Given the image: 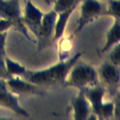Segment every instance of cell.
<instances>
[{"label": "cell", "mask_w": 120, "mask_h": 120, "mask_svg": "<svg viewBox=\"0 0 120 120\" xmlns=\"http://www.w3.org/2000/svg\"><path fill=\"white\" fill-rule=\"evenodd\" d=\"M82 55V52H78L72 56H69L67 59L59 60L57 63L38 70L26 69L25 74L23 75L24 79L27 81L38 85V86H48L52 84L64 83L66 77L72 68V66L81 59Z\"/></svg>", "instance_id": "obj_1"}, {"label": "cell", "mask_w": 120, "mask_h": 120, "mask_svg": "<svg viewBox=\"0 0 120 120\" xmlns=\"http://www.w3.org/2000/svg\"><path fill=\"white\" fill-rule=\"evenodd\" d=\"M98 70L92 65L79 59L68 71L63 84L66 87L83 89L98 84Z\"/></svg>", "instance_id": "obj_2"}, {"label": "cell", "mask_w": 120, "mask_h": 120, "mask_svg": "<svg viewBox=\"0 0 120 120\" xmlns=\"http://www.w3.org/2000/svg\"><path fill=\"white\" fill-rule=\"evenodd\" d=\"M0 18L8 20L17 31L31 42H36L32 39L28 29L22 21V10L21 8V0H0Z\"/></svg>", "instance_id": "obj_3"}, {"label": "cell", "mask_w": 120, "mask_h": 120, "mask_svg": "<svg viewBox=\"0 0 120 120\" xmlns=\"http://www.w3.org/2000/svg\"><path fill=\"white\" fill-rule=\"evenodd\" d=\"M79 8L80 13L77 21V26L72 36L78 34L86 25L105 15L106 10V5L99 0H82Z\"/></svg>", "instance_id": "obj_4"}, {"label": "cell", "mask_w": 120, "mask_h": 120, "mask_svg": "<svg viewBox=\"0 0 120 120\" xmlns=\"http://www.w3.org/2000/svg\"><path fill=\"white\" fill-rule=\"evenodd\" d=\"M56 16H57V13L52 8L50 11L43 14L39 28L36 36V38H37L36 41L38 42V52L44 48V46L48 43L49 40L52 39Z\"/></svg>", "instance_id": "obj_5"}, {"label": "cell", "mask_w": 120, "mask_h": 120, "mask_svg": "<svg viewBox=\"0 0 120 120\" xmlns=\"http://www.w3.org/2000/svg\"><path fill=\"white\" fill-rule=\"evenodd\" d=\"M0 107L8 109L21 116H29V112L20 105L17 95L8 89L4 79H0Z\"/></svg>", "instance_id": "obj_6"}, {"label": "cell", "mask_w": 120, "mask_h": 120, "mask_svg": "<svg viewBox=\"0 0 120 120\" xmlns=\"http://www.w3.org/2000/svg\"><path fill=\"white\" fill-rule=\"evenodd\" d=\"M6 83L8 89L15 95H36V96H43L44 92L40 89V87L26 79H22L20 76H12L6 79Z\"/></svg>", "instance_id": "obj_7"}, {"label": "cell", "mask_w": 120, "mask_h": 120, "mask_svg": "<svg viewBox=\"0 0 120 120\" xmlns=\"http://www.w3.org/2000/svg\"><path fill=\"white\" fill-rule=\"evenodd\" d=\"M43 14L44 13L31 0L24 1V8L22 10V21L25 26L27 27L28 31H31L35 37L37 36Z\"/></svg>", "instance_id": "obj_8"}, {"label": "cell", "mask_w": 120, "mask_h": 120, "mask_svg": "<svg viewBox=\"0 0 120 120\" xmlns=\"http://www.w3.org/2000/svg\"><path fill=\"white\" fill-rule=\"evenodd\" d=\"M70 107L72 110V117L76 120H86L92 115L91 105L85 98L82 89H79L78 93L72 98Z\"/></svg>", "instance_id": "obj_9"}, {"label": "cell", "mask_w": 120, "mask_h": 120, "mask_svg": "<svg viewBox=\"0 0 120 120\" xmlns=\"http://www.w3.org/2000/svg\"><path fill=\"white\" fill-rule=\"evenodd\" d=\"M98 75V79L111 88H116L120 85V67L113 65L110 61H106L100 65Z\"/></svg>", "instance_id": "obj_10"}, {"label": "cell", "mask_w": 120, "mask_h": 120, "mask_svg": "<svg viewBox=\"0 0 120 120\" xmlns=\"http://www.w3.org/2000/svg\"><path fill=\"white\" fill-rule=\"evenodd\" d=\"M120 42V19L114 18L112 26L106 33L105 42L101 48V52L109 51L112 46Z\"/></svg>", "instance_id": "obj_11"}, {"label": "cell", "mask_w": 120, "mask_h": 120, "mask_svg": "<svg viewBox=\"0 0 120 120\" xmlns=\"http://www.w3.org/2000/svg\"><path fill=\"white\" fill-rule=\"evenodd\" d=\"M74 11H75V9H67L65 11L57 13L53 36H52V41H57L60 38H62L65 35V31L67 28L68 22Z\"/></svg>", "instance_id": "obj_12"}, {"label": "cell", "mask_w": 120, "mask_h": 120, "mask_svg": "<svg viewBox=\"0 0 120 120\" xmlns=\"http://www.w3.org/2000/svg\"><path fill=\"white\" fill-rule=\"evenodd\" d=\"M83 93L87 100L89 101L91 105L92 111L96 109L103 100L105 98V89L100 86L99 84H96L93 86H89L86 88H83Z\"/></svg>", "instance_id": "obj_13"}, {"label": "cell", "mask_w": 120, "mask_h": 120, "mask_svg": "<svg viewBox=\"0 0 120 120\" xmlns=\"http://www.w3.org/2000/svg\"><path fill=\"white\" fill-rule=\"evenodd\" d=\"M58 58L59 60H64L69 57V53L73 48V36L62 37L58 40Z\"/></svg>", "instance_id": "obj_14"}, {"label": "cell", "mask_w": 120, "mask_h": 120, "mask_svg": "<svg viewBox=\"0 0 120 120\" xmlns=\"http://www.w3.org/2000/svg\"><path fill=\"white\" fill-rule=\"evenodd\" d=\"M92 114L96 118L113 117V101L103 100L96 109L92 111Z\"/></svg>", "instance_id": "obj_15"}, {"label": "cell", "mask_w": 120, "mask_h": 120, "mask_svg": "<svg viewBox=\"0 0 120 120\" xmlns=\"http://www.w3.org/2000/svg\"><path fill=\"white\" fill-rule=\"evenodd\" d=\"M5 64H6V70H7L8 77L23 76L27 69L24 66H22L19 62H16L10 59L8 55H5Z\"/></svg>", "instance_id": "obj_16"}, {"label": "cell", "mask_w": 120, "mask_h": 120, "mask_svg": "<svg viewBox=\"0 0 120 120\" xmlns=\"http://www.w3.org/2000/svg\"><path fill=\"white\" fill-rule=\"evenodd\" d=\"M82 0H54L52 9L56 12H62L67 9H75L79 7Z\"/></svg>", "instance_id": "obj_17"}, {"label": "cell", "mask_w": 120, "mask_h": 120, "mask_svg": "<svg viewBox=\"0 0 120 120\" xmlns=\"http://www.w3.org/2000/svg\"><path fill=\"white\" fill-rule=\"evenodd\" d=\"M105 15L120 19V0H107Z\"/></svg>", "instance_id": "obj_18"}, {"label": "cell", "mask_w": 120, "mask_h": 120, "mask_svg": "<svg viewBox=\"0 0 120 120\" xmlns=\"http://www.w3.org/2000/svg\"><path fill=\"white\" fill-rule=\"evenodd\" d=\"M109 51V61L113 65L120 67V42L112 46Z\"/></svg>", "instance_id": "obj_19"}, {"label": "cell", "mask_w": 120, "mask_h": 120, "mask_svg": "<svg viewBox=\"0 0 120 120\" xmlns=\"http://www.w3.org/2000/svg\"><path fill=\"white\" fill-rule=\"evenodd\" d=\"M113 101V117L120 119V93L117 94Z\"/></svg>", "instance_id": "obj_20"}, {"label": "cell", "mask_w": 120, "mask_h": 120, "mask_svg": "<svg viewBox=\"0 0 120 120\" xmlns=\"http://www.w3.org/2000/svg\"><path fill=\"white\" fill-rule=\"evenodd\" d=\"M7 36L8 31L6 32H0V54L1 55H7L6 53V41H7Z\"/></svg>", "instance_id": "obj_21"}, {"label": "cell", "mask_w": 120, "mask_h": 120, "mask_svg": "<svg viewBox=\"0 0 120 120\" xmlns=\"http://www.w3.org/2000/svg\"><path fill=\"white\" fill-rule=\"evenodd\" d=\"M8 75L6 70V64H5V56L0 54V79H8Z\"/></svg>", "instance_id": "obj_22"}, {"label": "cell", "mask_w": 120, "mask_h": 120, "mask_svg": "<svg viewBox=\"0 0 120 120\" xmlns=\"http://www.w3.org/2000/svg\"><path fill=\"white\" fill-rule=\"evenodd\" d=\"M12 28V23L4 18H0V32H6Z\"/></svg>", "instance_id": "obj_23"}, {"label": "cell", "mask_w": 120, "mask_h": 120, "mask_svg": "<svg viewBox=\"0 0 120 120\" xmlns=\"http://www.w3.org/2000/svg\"><path fill=\"white\" fill-rule=\"evenodd\" d=\"M48 5H52L53 4V2H54V0H44Z\"/></svg>", "instance_id": "obj_24"}, {"label": "cell", "mask_w": 120, "mask_h": 120, "mask_svg": "<svg viewBox=\"0 0 120 120\" xmlns=\"http://www.w3.org/2000/svg\"><path fill=\"white\" fill-rule=\"evenodd\" d=\"M24 1H25V0H24Z\"/></svg>", "instance_id": "obj_25"}]
</instances>
